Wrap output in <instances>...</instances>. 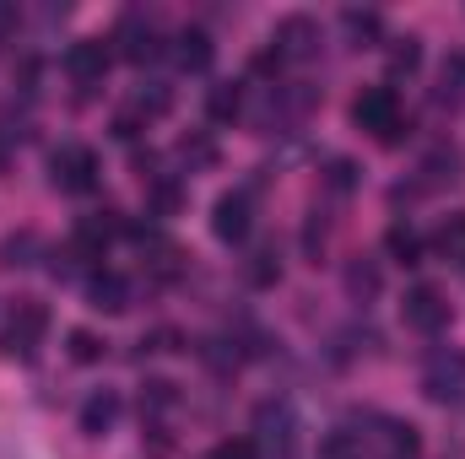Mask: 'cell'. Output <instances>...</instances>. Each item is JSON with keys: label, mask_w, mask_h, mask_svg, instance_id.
I'll use <instances>...</instances> for the list:
<instances>
[{"label": "cell", "mask_w": 465, "mask_h": 459, "mask_svg": "<svg viewBox=\"0 0 465 459\" xmlns=\"http://www.w3.org/2000/svg\"><path fill=\"white\" fill-rule=\"evenodd\" d=\"M254 449L265 459H292L298 454V416H292V405L265 400V405L254 411Z\"/></svg>", "instance_id": "obj_1"}, {"label": "cell", "mask_w": 465, "mask_h": 459, "mask_svg": "<svg viewBox=\"0 0 465 459\" xmlns=\"http://www.w3.org/2000/svg\"><path fill=\"white\" fill-rule=\"evenodd\" d=\"M351 119L395 146L401 141V98H395V87H362L357 103H351Z\"/></svg>", "instance_id": "obj_2"}, {"label": "cell", "mask_w": 465, "mask_h": 459, "mask_svg": "<svg viewBox=\"0 0 465 459\" xmlns=\"http://www.w3.org/2000/svg\"><path fill=\"white\" fill-rule=\"evenodd\" d=\"M49 179H54V190H65V195H87V190L98 184V157H93V146L65 141L60 151H49Z\"/></svg>", "instance_id": "obj_3"}, {"label": "cell", "mask_w": 465, "mask_h": 459, "mask_svg": "<svg viewBox=\"0 0 465 459\" xmlns=\"http://www.w3.org/2000/svg\"><path fill=\"white\" fill-rule=\"evenodd\" d=\"M422 395H428V400H439V405L460 400V395H465V351L439 346V351L428 356V367H422Z\"/></svg>", "instance_id": "obj_4"}, {"label": "cell", "mask_w": 465, "mask_h": 459, "mask_svg": "<svg viewBox=\"0 0 465 459\" xmlns=\"http://www.w3.org/2000/svg\"><path fill=\"white\" fill-rule=\"evenodd\" d=\"M44 330H49V314H44V303H33V298H22L16 303V319L0 330V351L5 356H33V346L44 341Z\"/></svg>", "instance_id": "obj_5"}, {"label": "cell", "mask_w": 465, "mask_h": 459, "mask_svg": "<svg viewBox=\"0 0 465 459\" xmlns=\"http://www.w3.org/2000/svg\"><path fill=\"white\" fill-rule=\"evenodd\" d=\"M401 319H406V330H417V336H439V330L450 325V303H444L439 287H411L406 303H401Z\"/></svg>", "instance_id": "obj_6"}, {"label": "cell", "mask_w": 465, "mask_h": 459, "mask_svg": "<svg viewBox=\"0 0 465 459\" xmlns=\"http://www.w3.org/2000/svg\"><path fill=\"white\" fill-rule=\"evenodd\" d=\"M271 49H276L282 60H314V54H320V22L303 16V11H298V16H282Z\"/></svg>", "instance_id": "obj_7"}, {"label": "cell", "mask_w": 465, "mask_h": 459, "mask_svg": "<svg viewBox=\"0 0 465 459\" xmlns=\"http://www.w3.org/2000/svg\"><path fill=\"white\" fill-rule=\"evenodd\" d=\"M109 60H114V49L104 44V38H76L71 49H65V71L82 82V87H93V82H104V71H109Z\"/></svg>", "instance_id": "obj_8"}, {"label": "cell", "mask_w": 465, "mask_h": 459, "mask_svg": "<svg viewBox=\"0 0 465 459\" xmlns=\"http://www.w3.org/2000/svg\"><path fill=\"white\" fill-rule=\"evenodd\" d=\"M249 190H228L223 200H217V211H212V232L223 238V243H243L249 238Z\"/></svg>", "instance_id": "obj_9"}, {"label": "cell", "mask_w": 465, "mask_h": 459, "mask_svg": "<svg viewBox=\"0 0 465 459\" xmlns=\"http://www.w3.org/2000/svg\"><path fill=\"white\" fill-rule=\"evenodd\" d=\"M109 44H119V60H130V65H146L152 54H157V27L152 22H141V16H124L114 27V38Z\"/></svg>", "instance_id": "obj_10"}, {"label": "cell", "mask_w": 465, "mask_h": 459, "mask_svg": "<svg viewBox=\"0 0 465 459\" xmlns=\"http://www.w3.org/2000/svg\"><path fill=\"white\" fill-rule=\"evenodd\" d=\"M173 60L184 65V71H212V60H217V44H212V33L206 27H179L173 33Z\"/></svg>", "instance_id": "obj_11"}, {"label": "cell", "mask_w": 465, "mask_h": 459, "mask_svg": "<svg viewBox=\"0 0 465 459\" xmlns=\"http://www.w3.org/2000/svg\"><path fill=\"white\" fill-rule=\"evenodd\" d=\"M87 298H93V308H104V314H124V308H130V281H124L119 270H98V276L87 281Z\"/></svg>", "instance_id": "obj_12"}, {"label": "cell", "mask_w": 465, "mask_h": 459, "mask_svg": "<svg viewBox=\"0 0 465 459\" xmlns=\"http://www.w3.org/2000/svg\"><path fill=\"white\" fill-rule=\"evenodd\" d=\"M341 281H347V298H351V303H373V298H379V287H384V270H379V259L357 254V259L347 265V276H341Z\"/></svg>", "instance_id": "obj_13"}, {"label": "cell", "mask_w": 465, "mask_h": 459, "mask_svg": "<svg viewBox=\"0 0 465 459\" xmlns=\"http://www.w3.org/2000/svg\"><path fill=\"white\" fill-rule=\"evenodd\" d=\"M114 416H119V395L114 389H98V395H87V405H82V433L104 438V433L114 427Z\"/></svg>", "instance_id": "obj_14"}, {"label": "cell", "mask_w": 465, "mask_h": 459, "mask_svg": "<svg viewBox=\"0 0 465 459\" xmlns=\"http://www.w3.org/2000/svg\"><path fill=\"white\" fill-rule=\"evenodd\" d=\"M341 33H347L357 49H362V44H379V38H384V16L368 11V5H347V11H341Z\"/></svg>", "instance_id": "obj_15"}, {"label": "cell", "mask_w": 465, "mask_h": 459, "mask_svg": "<svg viewBox=\"0 0 465 459\" xmlns=\"http://www.w3.org/2000/svg\"><path fill=\"white\" fill-rule=\"evenodd\" d=\"M433 103H439V109H460L465 103V54H450V60H444L439 87H433Z\"/></svg>", "instance_id": "obj_16"}, {"label": "cell", "mask_w": 465, "mask_h": 459, "mask_svg": "<svg viewBox=\"0 0 465 459\" xmlns=\"http://www.w3.org/2000/svg\"><path fill=\"white\" fill-rule=\"evenodd\" d=\"M146 200H152V217H173V211L184 206V184H179V179H168V173H152Z\"/></svg>", "instance_id": "obj_17"}, {"label": "cell", "mask_w": 465, "mask_h": 459, "mask_svg": "<svg viewBox=\"0 0 465 459\" xmlns=\"http://www.w3.org/2000/svg\"><path fill=\"white\" fill-rule=\"evenodd\" d=\"M384 454L390 459H417L422 454V433L411 422H384Z\"/></svg>", "instance_id": "obj_18"}, {"label": "cell", "mask_w": 465, "mask_h": 459, "mask_svg": "<svg viewBox=\"0 0 465 459\" xmlns=\"http://www.w3.org/2000/svg\"><path fill=\"white\" fill-rule=\"evenodd\" d=\"M384 249H390V259H401V265H417V259H422V238L406 228V222H395V228L384 232Z\"/></svg>", "instance_id": "obj_19"}, {"label": "cell", "mask_w": 465, "mask_h": 459, "mask_svg": "<svg viewBox=\"0 0 465 459\" xmlns=\"http://www.w3.org/2000/svg\"><path fill=\"white\" fill-rule=\"evenodd\" d=\"M314 459H368V449H362V438H357V433L341 427V433H325V438H320V454H314Z\"/></svg>", "instance_id": "obj_20"}, {"label": "cell", "mask_w": 465, "mask_h": 459, "mask_svg": "<svg viewBox=\"0 0 465 459\" xmlns=\"http://www.w3.org/2000/svg\"><path fill=\"white\" fill-rule=\"evenodd\" d=\"M33 254H38V238H33V232H11V238L0 243V265H5V270L33 265Z\"/></svg>", "instance_id": "obj_21"}, {"label": "cell", "mask_w": 465, "mask_h": 459, "mask_svg": "<svg viewBox=\"0 0 465 459\" xmlns=\"http://www.w3.org/2000/svg\"><path fill=\"white\" fill-rule=\"evenodd\" d=\"M173 405H179V384H168V378L141 384V411H173Z\"/></svg>", "instance_id": "obj_22"}, {"label": "cell", "mask_w": 465, "mask_h": 459, "mask_svg": "<svg viewBox=\"0 0 465 459\" xmlns=\"http://www.w3.org/2000/svg\"><path fill=\"white\" fill-rule=\"evenodd\" d=\"M206 109H212V119H217V124H228V119L243 109V93H238L232 82H217V87H212V98H206Z\"/></svg>", "instance_id": "obj_23"}, {"label": "cell", "mask_w": 465, "mask_h": 459, "mask_svg": "<svg viewBox=\"0 0 465 459\" xmlns=\"http://www.w3.org/2000/svg\"><path fill=\"white\" fill-rule=\"evenodd\" d=\"M433 243H439V254H444V259L465 265V217H450V222L439 228V238H433Z\"/></svg>", "instance_id": "obj_24"}, {"label": "cell", "mask_w": 465, "mask_h": 459, "mask_svg": "<svg viewBox=\"0 0 465 459\" xmlns=\"http://www.w3.org/2000/svg\"><path fill=\"white\" fill-rule=\"evenodd\" d=\"M168 109H173V93H168L163 82H146V87L135 93V114L157 119V114H168Z\"/></svg>", "instance_id": "obj_25"}, {"label": "cell", "mask_w": 465, "mask_h": 459, "mask_svg": "<svg viewBox=\"0 0 465 459\" xmlns=\"http://www.w3.org/2000/svg\"><path fill=\"white\" fill-rule=\"evenodd\" d=\"M179 157H184L190 168H212V162H217V141H212V135H184V141H179Z\"/></svg>", "instance_id": "obj_26"}, {"label": "cell", "mask_w": 465, "mask_h": 459, "mask_svg": "<svg viewBox=\"0 0 465 459\" xmlns=\"http://www.w3.org/2000/svg\"><path fill=\"white\" fill-rule=\"evenodd\" d=\"M417 65H422V44H417V38H401V44L390 49V71H395V76H411Z\"/></svg>", "instance_id": "obj_27"}, {"label": "cell", "mask_w": 465, "mask_h": 459, "mask_svg": "<svg viewBox=\"0 0 465 459\" xmlns=\"http://www.w3.org/2000/svg\"><path fill=\"white\" fill-rule=\"evenodd\" d=\"M65 346H71V362H98L109 341H98L93 330H71V336H65Z\"/></svg>", "instance_id": "obj_28"}, {"label": "cell", "mask_w": 465, "mask_h": 459, "mask_svg": "<svg viewBox=\"0 0 465 459\" xmlns=\"http://www.w3.org/2000/svg\"><path fill=\"white\" fill-rule=\"evenodd\" d=\"M276 276H282V259H276L271 249H260V254L249 259V281H254V287H271Z\"/></svg>", "instance_id": "obj_29"}, {"label": "cell", "mask_w": 465, "mask_h": 459, "mask_svg": "<svg viewBox=\"0 0 465 459\" xmlns=\"http://www.w3.org/2000/svg\"><path fill=\"white\" fill-rule=\"evenodd\" d=\"M141 346H146V351H184V336H179L173 325H157L152 336H141Z\"/></svg>", "instance_id": "obj_30"}, {"label": "cell", "mask_w": 465, "mask_h": 459, "mask_svg": "<svg viewBox=\"0 0 465 459\" xmlns=\"http://www.w3.org/2000/svg\"><path fill=\"white\" fill-rule=\"evenodd\" d=\"M325 238H331V228L320 222V211L309 217V228H303V249H309V259H320L325 254Z\"/></svg>", "instance_id": "obj_31"}, {"label": "cell", "mask_w": 465, "mask_h": 459, "mask_svg": "<svg viewBox=\"0 0 465 459\" xmlns=\"http://www.w3.org/2000/svg\"><path fill=\"white\" fill-rule=\"evenodd\" d=\"M212 459H260V449H254V438H228L212 449Z\"/></svg>", "instance_id": "obj_32"}, {"label": "cell", "mask_w": 465, "mask_h": 459, "mask_svg": "<svg viewBox=\"0 0 465 459\" xmlns=\"http://www.w3.org/2000/svg\"><path fill=\"white\" fill-rule=\"evenodd\" d=\"M114 135H119V141H135V135H141V114H135V109H130V114H119L114 119Z\"/></svg>", "instance_id": "obj_33"}, {"label": "cell", "mask_w": 465, "mask_h": 459, "mask_svg": "<svg viewBox=\"0 0 465 459\" xmlns=\"http://www.w3.org/2000/svg\"><path fill=\"white\" fill-rule=\"evenodd\" d=\"M331 184H336V190H351V184H357V168H351V162H331Z\"/></svg>", "instance_id": "obj_34"}, {"label": "cell", "mask_w": 465, "mask_h": 459, "mask_svg": "<svg viewBox=\"0 0 465 459\" xmlns=\"http://www.w3.org/2000/svg\"><path fill=\"white\" fill-rule=\"evenodd\" d=\"M16 27V5H0V33H11Z\"/></svg>", "instance_id": "obj_35"}, {"label": "cell", "mask_w": 465, "mask_h": 459, "mask_svg": "<svg viewBox=\"0 0 465 459\" xmlns=\"http://www.w3.org/2000/svg\"><path fill=\"white\" fill-rule=\"evenodd\" d=\"M5 157H11V146H5V130H0V173H5Z\"/></svg>", "instance_id": "obj_36"}, {"label": "cell", "mask_w": 465, "mask_h": 459, "mask_svg": "<svg viewBox=\"0 0 465 459\" xmlns=\"http://www.w3.org/2000/svg\"><path fill=\"white\" fill-rule=\"evenodd\" d=\"M455 433H460V449H465V416H460V427H455Z\"/></svg>", "instance_id": "obj_37"}]
</instances>
